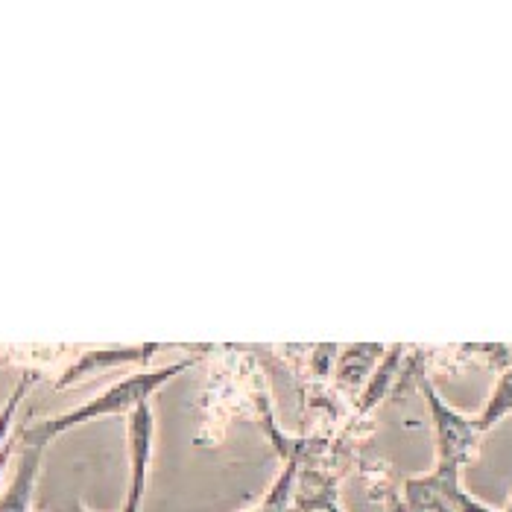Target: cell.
<instances>
[{"mask_svg":"<svg viewBox=\"0 0 512 512\" xmlns=\"http://www.w3.org/2000/svg\"><path fill=\"white\" fill-rule=\"evenodd\" d=\"M33 512H47V510H41V507H39V510H33Z\"/></svg>","mask_w":512,"mask_h":512,"instance_id":"17","label":"cell"},{"mask_svg":"<svg viewBox=\"0 0 512 512\" xmlns=\"http://www.w3.org/2000/svg\"><path fill=\"white\" fill-rule=\"evenodd\" d=\"M293 504H296V512H340L334 480L314 472L302 480V486L296 483V501Z\"/></svg>","mask_w":512,"mask_h":512,"instance_id":"9","label":"cell"},{"mask_svg":"<svg viewBox=\"0 0 512 512\" xmlns=\"http://www.w3.org/2000/svg\"><path fill=\"white\" fill-rule=\"evenodd\" d=\"M390 512H404V504H401V501H398V498H390Z\"/></svg>","mask_w":512,"mask_h":512,"instance_id":"15","label":"cell"},{"mask_svg":"<svg viewBox=\"0 0 512 512\" xmlns=\"http://www.w3.org/2000/svg\"><path fill=\"white\" fill-rule=\"evenodd\" d=\"M384 355H387V349L384 346H372V343L346 349L340 355V360H337V366H334V384L343 393H357L372 378V369L381 363Z\"/></svg>","mask_w":512,"mask_h":512,"instance_id":"7","label":"cell"},{"mask_svg":"<svg viewBox=\"0 0 512 512\" xmlns=\"http://www.w3.org/2000/svg\"><path fill=\"white\" fill-rule=\"evenodd\" d=\"M404 346H393V349H387V355L381 357V363L375 366V372H372V378L366 381V387H363V395H360V404H357V410L366 416L375 404H381L387 393L393 390V381L395 375H398V369H401V360H404Z\"/></svg>","mask_w":512,"mask_h":512,"instance_id":"8","label":"cell"},{"mask_svg":"<svg viewBox=\"0 0 512 512\" xmlns=\"http://www.w3.org/2000/svg\"><path fill=\"white\" fill-rule=\"evenodd\" d=\"M36 381H39V372H24L21 381L15 384V390L6 398L3 410H0V454H3V451L9 448V442H12V425H15L18 407H21V401L27 398V393L33 390Z\"/></svg>","mask_w":512,"mask_h":512,"instance_id":"12","label":"cell"},{"mask_svg":"<svg viewBox=\"0 0 512 512\" xmlns=\"http://www.w3.org/2000/svg\"><path fill=\"white\" fill-rule=\"evenodd\" d=\"M460 489L457 474H419L404 483V512H454V495Z\"/></svg>","mask_w":512,"mask_h":512,"instance_id":"5","label":"cell"},{"mask_svg":"<svg viewBox=\"0 0 512 512\" xmlns=\"http://www.w3.org/2000/svg\"><path fill=\"white\" fill-rule=\"evenodd\" d=\"M454 512H495L492 507H486V504H480L477 498H472L463 486L457 489V495H454Z\"/></svg>","mask_w":512,"mask_h":512,"instance_id":"14","label":"cell"},{"mask_svg":"<svg viewBox=\"0 0 512 512\" xmlns=\"http://www.w3.org/2000/svg\"><path fill=\"white\" fill-rule=\"evenodd\" d=\"M126 428H129V492H126V504L120 512H141L150 460H153V439H156L153 401L138 404L126 416Z\"/></svg>","mask_w":512,"mask_h":512,"instance_id":"3","label":"cell"},{"mask_svg":"<svg viewBox=\"0 0 512 512\" xmlns=\"http://www.w3.org/2000/svg\"><path fill=\"white\" fill-rule=\"evenodd\" d=\"M296 483H299V457L290 454V457H287V466L281 469L278 480L273 483V489L267 492L264 504L255 507L252 512H296V504H293V498H296ZM77 512L85 510L79 507Z\"/></svg>","mask_w":512,"mask_h":512,"instance_id":"10","label":"cell"},{"mask_svg":"<svg viewBox=\"0 0 512 512\" xmlns=\"http://www.w3.org/2000/svg\"><path fill=\"white\" fill-rule=\"evenodd\" d=\"M334 357H337V346H319L314 352V372L319 378L331 375L334 369Z\"/></svg>","mask_w":512,"mask_h":512,"instance_id":"13","label":"cell"},{"mask_svg":"<svg viewBox=\"0 0 512 512\" xmlns=\"http://www.w3.org/2000/svg\"><path fill=\"white\" fill-rule=\"evenodd\" d=\"M507 512H512V498H510V507H507Z\"/></svg>","mask_w":512,"mask_h":512,"instance_id":"16","label":"cell"},{"mask_svg":"<svg viewBox=\"0 0 512 512\" xmlns=\"http://www.w3.org/2000/svg\"><path fill=\"white\" fill-rule=\"evenodd\" d=\"M44 445H21V457L15 463V474L0 495V512H33V495L41 474Z\"/></svg>","mask_w":512,"mask_h":512,"instance_id":"6","label":"cell"},{"mask_svg":"<svg viewBox=\"0 0 512 512\" xmlns=\"http://www.w3.org/2000/svg\"><path fill=\"white\" fill-rule=\"evenodd\" d=\"M194 360H179V363H170V366H161V369H141V372H132L126 378H120L118 384H112L106 393H100L97 398L79 404L77 410L71 413H62V416H53L47 422H36L30 428L21 431V445H50L53 439H59L62 434L82 428L88 422H97V419H112V416H129L138 404L144 401H153V395L173 381L176 375H182L185 369H191Z\"/></svg>","mask_w":512,"mask_h":512,"instance_id":"1","label":"cell"},{"mask_svg":"<svg viewBox=\"0 0 512 512\" xmlns=\"http://www.w3.org/2000/svg\"><path fill=\"white\" fill-rule=\"evenodd\" d=\"M422 395L428 398V407H431V416H434L436 472L460 477L463 466L472 460L474 451H477V442H480L477 419H466L463 413L448 407L428 378H422Z\"/></svg>","mask_w":512,"mask_h":512,"instance_id":"2","label":"cell"},{"mask_svg":"<svg viewBox=\"0 0 512 512\" xmlns=\"http://www.w3.org/2000/svg\"><path fill=\"white\" fill-rule=\"evenodd\" d=\"M161 352L158 343H147V346H115V349H91L79 357L77 363H71L62 378L56 381V390H65L71 384H77L82 378L94 375V372H106V369H118V366H135V363H150V357Z\"/></svg>","mask_w":512,"mask_h":512,"instance_id":"4","label":"cell"},{"mask_svg":"<svg viewBox=\"0 0 512 512\" xmlns=\"http://www.w3.org/2000/svg\"><path fill=\"white\" fill-rule=\"evenodd\" d=\"M507 413H512V363L504 369L501 381L495 384L489 404H486V407H483V413L477 416V428H480V434H486L489 428H495Z\"/></svg>","mask_w":512,"mask_h":512,"instance_id":"11","label":"cell"}]
</instances>
